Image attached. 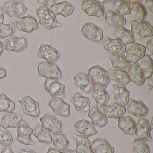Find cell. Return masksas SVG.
I'll return each mask as SVG.
<instances>
[{"label": "cell", "instance_id": "1", "mask_svg": "<svg viewBox=\"0 0 153 153\" xmlns=\"http://www.w3.org/2000/svg\"><path fill=\"white\" fill-rule=\"evenodd\" d=\"M36 13L40 25L48 30L60 27L61 26L57 21L56 16L48 8L44 6L40 7L36 10Z\"/></svg>", "mask_w": 153, "mask_h": 153}, {"label": "cell", "instance_id": "2", "mask_svg": "<svg viewBox=\"0 0 153 153\" xmlns=\"http://www.w3.org/2000/svg\"><path fill=\"white\" fill-rule=\"evenodd\" d=\"M37 71L40 77L47 79H59L62 76L59 67L54 63L43 62L38 64Z\"/></svg>", "mask_w": 153, "mask_h": 153}, {"label": "cell", "instance_id": "3", "mask_svg": "<svg viewBox=\"0 0 153 153\" xmlns=\"http://www.w3.org/2000/svg\"><path fill=\"white\" fill-rule=\"evenodd\" d=\"M18 102L21 105L23 112L25 115L36 118L41 114L39 102L31 97H25Z\"/></svg>", "mask_w": 153, "mask_h": 153}, {"label": "cell", "instance_id": "4", "mask_svg": "<svg viewBox=\"0 0 153 153\" xmlns=\"http://www.w3.org/2000/svg\"><path fill=\"white\" fill-rule=\"evenodd\" d=\"M44 88L45 91L52 98L63 99L66 97L65 86L57 79H46Z\"/></svg>", "mask_w": 153, "mask_h": 153}, {"label": "cell", "instance_id": "5", "mask_svg": "<svg viewBox=\"0 0 153 153\" xmlns=\"http://www.w3.org/2000/svg\"><path fill=\"white\" fill-rule=\"evenodd\" d=\"M88 75L95 85L105 87L111 80L109 78L108 72L100 66H94L88 70Z\"/></svg>", "mask_w": 153, "mask_h": 153}, {"label": "cell", "instance_id": "6", "mask_svg": "<svg viewBox=\"0 0 153 153\" xmlns=\"http://www.w3.org/2000/svg\"><path fill=\"white\" fill-rule=\"evenodd\" d=\"M80 33L84 37L94 42H101L103 37V30L93 23L85 24L81 27Z\"/></svg>", "mask_w": 153, "mask_h": 153}, {"label": "cell", "instance_id": "7", "mask_svg": "<svg viewBox=\"0 0 153 153\" xmlns=\"http://www.w3.org/2000/svg\"><path fill=\"white\" fill-rule=\"evenodd\" d=\"M81 9L89 16L96 17L103 19L105 9L95 0H84L82 2Z\"/></svg>", "mask_w": 153, "mask_h": 153}, {"label": "cell", "instance_id": "8", "mask_svg": "<svg viewBox=\"0 0 153 153\" xmlns=\"http://www.w3.org/2000/svg\"><path fill=\"white\" fill-rule=\"evenodd\" d=\"M16 25L19 31L31 33L39 28L36 19L31 16L21 17L15 19Z\"/></svg>", "mask_w": 153, "mask_h": 153}, {"label": "cell", "instance_id": "9", "mask_svg": "<svg viewBox=\"0 0 153 153\" xmlns=\"http://www.w3.org/2000/svg\"><path fill=\"white\" fill-rule=\"evenodd\" d=\"M3 11L5 14L10 17L18 18L21 17L25 14L27 8L23 2L10 1L3 5Z\"/></svg>", "mask_w": 153, "mask_h": 153}, {"label": "cell", "instance_id": "10", "mask_svg": "<svg viewBox=\"0 0 153 153\" xmlns=\"http://www.w3.org/2000/svg\"><path fill=\"white\" fill-rule=\"evenodd\" d=\"M130 25L131 31L133 34L138 36L142 39L153 36V26L148 22L146 21L139 22L133 20L131 22Z\"/></svg>", "mask_w": 153, "mask_h": 153}, {"label": "cell", "instance_id": "11", "mask_svg": "<svg viewBox=\"0 0 153 153\" xmlns=\"http://www.w3.org/2000/svg\"><path fill=\"white\" fill-rule=\"evenodd\" d=\"M33 132V129L30 127L27 122L22 120L18 127V141L26 146L35 145L31 138Z\"/></svg>", "mask_w": 153, "mask_h": 153}, {"label": "cell", "instance_id": "12", "mask_svg": "<svg viewBox=\"0 0 153 153\" xmlns=\"http://www.w3.org/2000/svg\"><path fill=\"white\" fill-rule=\"evenodd\" d=\"M42 126L53 134L61 133L63 129V123L55 116L45 114L40 119Z\"/></svg>", "mask_w": 153, "mask_h": 153}, {"label": "cell", "instance_id": "13", "mask_svg": "<svg viewBox=\"0 0 153 153\" xmlns=\"http://www.w3.org/2000/svg\"><path fill=\"white\" fill-rule=\"evenodd\" d=\"M27 46L26 39L24 37L13 36L6 39L3 43L4 50L11 52L19 53Z\"/></svg>", "mask_w": 153, "mask_h": 153}, {"label": "cell", "instance_id": "14", "mask_svg": "<svg viewBox=\"0 0 153 153\" xmlns=\"http://www.w3.org/2000/svg\"><path fill=\"white\" fill-rule=\"evenodd\" d=\"M105 51L109 54L123 55L126 51V45L123 44L118 39H112L105 36L103 42Z\"/></svg>", "mask_w": 153, "mask_h": 153}, {"label": "cell", "instance_id": "15", "mask_svg": "<svg viewBox=\"0 0 153 153\" xmlns=\"http://www.w3.org/2000/svg\"><path fill=\"white\" fill-rule=\"evenodd\" d=\"M55 114L61 117H68L70 114V105L62 99L52 98L48 103Z\"/></svg>", "mask_w": 153, "mask_h": 153}, {"label": "cell", "instance_id": "16", "mask_svg": "<svg viewBox=\"0 0 153 153\" xmlns=\"http://www.w3.org/2000/svg\"><path fill=\"white\" fill-rule=\"evenodd\" d=\"M38 56L46 62L53 63L59 59L60 54L58 51L53 46L49 45L42 44L38 50Z\"/></svg>", "mask_w": 153, "mask_h": 153}, {"label": "cell", "instance_id": "17", "mask_svg": "<svg viewBox=\"0 0 153 153\" xmlns=\"http://www.w3.org/2000/svg\"><path fill=\"white\" fill-rule=\"evenodd\" d=\"M127 106V111L136 117H145L148 113V108L142 101H137L131 98H129Z\"/></svg>", "mask_w": 153, "mask_h": 153}, {"label": "cell", "instance_id": "18", "mask_svg": "<svg viewBox=\"0 0 153 153\" xmlns=\"http://www.w3.org/2000/svg\"><path fill=\"white\" fill-rule=\"evenodd\" d=\"M151 130L148 120L144 118L139 119L136 125V135L138 138L145 142L152 141Z\"/></svg>", "mask_w": 153, "mask_h": 153}, {"label": "cell", "instance_id": "19", "mask_svg": "<svg viewBox=\"0 0 153 153\" xmlns=\"http://www.w3.org/2000/svg\"><path fill=\"white\" fill-rule=\"evenodd\" d=\"M73 80L78 87L86 94L92 92L95 85L86 73L77 74L73 78Z\"/></svg>", "mask_w": 153, "mask_h": 153}, {"label": "cell", "instance_id": "20", "mask_svg": "<svg viewBox=\"0 0 153 153\" xmlns=\"http://www.w3.org/2000/svg\"><path fill=\"white\" fill-rule=\"evenodd\" d=\"M112 86L113 88V98L115 102L121 106H127L128 103L129 91L124 85L113 84Z\"/></svg>", "mask_w": 153, "mask_h": 153}, {"label": "cell", "instance_id": "21", "mask_svg": "<svg viewBox=\"0 0 153 153\" xmlns=\"http://www.w3.org/2000/svg\"><path fill=\"white\" fill-rule=\"evenodd\" d=\"M145 47L139 43L133 45L127 50L125 59L129 63H135L141 59L145 56Z\"/></svg>", "mask_w": 153, "mask_h": 153}, {"label": "cell", "instance_id": "22", "mask_svg": "<svg viewBox=\"0 0 153 153\" xmlns=\"http://www.w3.org/2000/svg\"><path fill=\"white\" fill-rule=\"evenodd\" d=\"M74 128L77 132L87 138L98 133L94 124L85 119L77 121L74 125Z\"/></svg>", "mask_w": 153, "mask_h": 153}, {"label": "cell", "instance_id": "23", "mask_svg": "<svg viewBox=\"0 0 153 153\" xmlns=\"http://www.w3.org/2000/svg\"><path fill=\"white\" fill-rule=\"evenodd\" d=\"M70 101L77 111L86 112L90 110L89 97L84 96L81 93H75L70 98Z\"/></svg>", "mask_w": 153, "mask_h": 153}, {"label": "cell", "instance_id": "24", "mask_svg": "<svg viewBox=\"0 0 153 153\" xmlns=\"http://www.w3.org/2000/svg\"><path fill=\"white\" fill-rule=\"evenodd\" d=\"M103 113L106 118L118 119L123 116L126 112V108L116 102L111 105H104L101 107Z\"/></svg>", "mask_w": 153, "mask_h": 153}, {"label": "cell", "instance_id": "25", "mask_svg": "<svg viewBox=\"0 0 153 153\" xmlns=\"http://www.w3.org/2000/svg\"><path fill=\"white\" fill-rule=\"evenodd\" d=\"M131 81L137 86L144 85L145 77L143 71L137 62L132 63L128 72Z\"/></svg>", "mask_w": 153, "mask_h": 153}, {"label": "cell", "instance_id": "26", "mask_svg": "<svg viewBox=\"0 0 153 153\" xmlns=\"http://www.w3.org/2000/svg\"><path fill=\"white\" fill-rule=\"evenodd\" d=\"M118 127L124 134L128 135L136 134L137 123L132 117L122 116L118 119Z\"/></svg>", "mask_w": 153, "mask_h": 153}, {"label": "cell", "instance_id": "27", "mask_svg": "<svg viewBox=\"0 0 153 153\" xmlns=\"http://www.w3.org/2000/svg\"><path fill=\"white\" fill-rule=\"evenodd\" d=\"M88 116L92 121V123L97 127L102 128L107 125V118L103 113L100 111L97 105L90 109Z\"/></svg>", "mask_w": 153, "mask_h": 153}, {"label": "cell", "instance_id": "28", "mask_svg": "<svg viewBox=\"0 0 153 153\" xmlns=\"http://www.w3.org/2000/svg\"><path fill=\"white\" fill-rule=\"evenodd\" d=\"M105 20L108 25L115 28L123 27L126 24V19L123 16L111 10L105 12Z\"/></svg>", "mask_w": 153, "mask_h": 153}, {"label": "cell", "instance_id": "29", "mask_svg": "<svg viewBox=\"0 0 153 153\" xmlns=\"http://www.w3.org/2000/svg\"><path fill=\"white\" fill-rule=\"evenodd\" d=\"M109 78L117 85H128L131 82L128 72L116 69H110L107 71Z\"/></svg>", "mask_w": 153, "mask_h": 153}, {"label": "cell", "instance_id": "30", "mask_svg": "<svg viewBox=\"0 0 153 153\" xmlns=\"http://www.w3.org/2000/svg\"><path fill=\"white\" fill-rule=\"evenodd\" d=\"M93 153H114V149L105 139L96 138L91 142Z\"/></svg>", "mask_w": 153, "mask_h": 153}, {"label": "cell", "instance_id": "31", "mask_svg": "<svg viewBox=\"0 0 153 153\" xmlns=\"http://www.w3.org/2000/svg\"><path fill=\"white\" fill-rule=\"evenodd\" d=\"M23 118L21 114L13 112L3 115L0 123L6 129L16 128L18 127L20 122L23 120Z\"/></svg>", "mask_w": 153, "mask_h": 153}, {"label": "cell", "instance_id": "32", "mask_svg": "<svg viewBox=\"0 0 153 153\" xmlns=\"http://www.w3.org/2000/svg\"><path fill=\"white\" fill-rule=\"evenodd\" d=\"M92 97L95 101L97 105L100 108L106 105L110 98V96L105 88L97 85H95L93 90Z\"/></svg>", "mask_w": 153, "mask_h": 153}, {"label": "cell", "instance_id": "33", "mask_svg": "<svg viewBox=\"0 0 153 153\" xmlns=\"http://www.w3.org/2000/svg\"><path fill=\"white\" fill-rule=\"evenodd\" d=\"M140 1H135L130 4V15L136 21H144L146 18L147 12L144 6L140 3Z\"/></svg>", "mask_w": 153, "mask_h": 153}, {"label": "cell", "instance_id": "34", "mask_svg": "<svg viewBox=\"0 0 153 153\" xmlns=\"http://www.w3.org/2000/svg\"><path fill=\"white\" fill-rule=\"evenodd\" d=\"M114 35L124 45L135 42L133 33L131 30H127L123 27L115 28L114 32Z\"/></svg>", "mask_w": 153, "mask_h": 153}, {"label": "cell", "instance_id": "35", "mask_svg": "<svg viewBox=\"0 0 153 153\" xmlns=\"http://www.w3.org/2000/svg\"><path fill=\"white\" fill-rule=\"evenodd\" d=\"M33 135L38 140V142L46 144H51L52 141V137L51 132L45 129L41 123H38L34 127Z\"/></svg>", "mask_w": 153, "mask_h": 153}, {"label": "cell", "instance_id": "36", "mask_svg": "<svg viewBox=\"0 0 153 153\" xmlns=\"http://www.w3.org/2000/svg\"><path fill=\"white\" fill-rule=\"evenodd\" d=\"M51 11L53 12L55 16H62L66 18L72 15L74 11V7L67 1H64L56 3L51 8Z\"/></svg>", "mask_w": 153, "mask_h": 153}, {"label": "cell", "instance_id": "37", "mask_svg": "<svg viewBox=\"0 0 153 153\" xmlns=\"http://www.w3.org/2000/svg\"><path fill=\"white\" fill-rule=\"evenodd\" d=\"M52 142L54 148L62 153L68 149L69 145L68 140L65 134L62 132L53 134Z\"/></svg>", "mask_w": 153, "mask_h": 153}, {"label": "cell", "instance_id": "38", "mask_svg": "<svg viewBox=\"0 0 153 153\" xmlns=\"http://www.w3.org/2000/svg\"><path fill=\"white\" fill-rule=\"evenodd\" d=\"M110 60L114 69L121 70L126 72L128 71L131 65V63L127 61L125 56L123 55L114 54L111 55Z\"/></svg>", "mask_w": 153, "mask_h": 153}, {"label": "cell", "instance_id": "39", "mask_svg": "<svg viewBox=\"0 0 153 153\" xmlns=\"http://www.w3.org/2000/svg\"><path fill=\"white\" fill-rule=\"evenodd\" d=\"M76 143V151L77 153H93L91 148V142L88 138L80 135H74Z\"/></svg>", "mask_w": 153, "mask_h": 153}, {"label": "cell", "instance_id": "40", "mask_svg": "<svg viewBox=\"0 0 153 153\" xmlns=\"http://www.w3.org/2000/svg\"><path fill=\"white\" fill-rule=\"evenodd\" d=\"M131 2V1L123 0H113L111 1L113 9L123 16L130 15L129 6Z\"/></svg>", "mask_w": 153, "mask_h": 153}, {"label": "cell", "instance_id": "41", "mask_svg": "<svg viewBox=\"0 0 153 153\" xmlns=\"http://www.w3.org/2000/svg\"><path fill=\"white\" fill-rule=\"evenodd\" d=\"M15 109V104L9 97L4 94H0V112H13Z\"/></svg>", "mask_w": 153, "mask_h": 153}, {"label": "cell", "instance_id": "42", "mask_svg": "<svg viewBox=\"0 0 153 153\" xmlns=\"http://www.w3.org/2000/svg\"><path fill=\"white\" fill-rule=\"evenodd\" d=\"M16 32V25L14 20H12L7 24L2 23L0 25V39L11 37Z\"/></svg>", "mask_w": 153, "mask_h": 153}, {"label": "cell", "instance_id": "43", "mask_svg": "<svg viewBox=\"0 0 153 153\" xmlns=\"http://www.w3.org/2000/svg\"><path fill=\"white\" fill-rule=\"evenodd\" d=\"M140 67L144 73L145 78L153 74V60L149 56L145 55L140 59Z\"/></svg>", "mask_w": 153, "mask_h": 153}, {"label": "cell", "instance_id": "44", "mask_svg": "<svg viewBox=\"0 0 153 153\" xmlns=\"http://www.w3.org/2000/svg\"><path fill=\"white\" fill-rule=\"evenodd\" d=\"M131 149L134 153H150V148L148 145L145 141L138 138L133 140Z\"/></svg>", "mask_w": 153, "mask_h": 153}, {"label": "cell", "instance_id": "45", "mask_svg": "<svg viewBox=\"0 0 153 153\" xmlns=\"http://www.w3.org/2000/svg\"><path fill=\"white\" fill-rule=\"evenodd\" d=\"M13 139L10 131L0 123V144L4 146H10L13 143Z\"/></svg>", "mask_w": 153, "mask_h": 153}, {"label": "cell", "instance_id": "46", "mask_svg": "<svg viewBox=\"0 0 153 153\" xmlns=\"http://www.w3.org/2000/svg\"><path fill=\"white\" fill-rule=\"evenodd\" d=\"M153 39H151L147 42L146 46L145 47V54L147 56H150L153 55Z\"/></svg>", "mask_w": 153, "mask_h": 153}, {"label": "cell", "instance_id": "47", "mask_svg": "<svg viewBox=\"0 0 153 153\" xmlns=\"http://www.w3.org/2000/svg\"><path fill=\"white\" fill-rule=\"evenodd\" d=\"M153 76H150L149 77L145 78V87L147 92L149 93L153 88Z\"/></svg>", "mask_w": 153, "mask_h": 153}, {"label": "cell", "instance_id": "48", "mask_svg": "<svg viewBox=\"0 0 153 153\" xmlns=\"http://www.w3.org/2000/svg\"><path fill=\"white\" fill-rule=\"evenodd\" d=\"M37 2L40 5H43L44 7L51 8L54 4H56V0H38Z\"/></svg>", "mask_w": 153, "mask_h": 153}, {"label": "cell", "instance_id": "49", "mask_svg": "<svg viewBox=\"0 0 153 153\" xmlns=\"http://www.w3.org/2000/svg\"><path fill=\"white\" fill-rule=\"evenodd\" d=\"M7 72L3 67L0 66V79H3L7 77Z\"/></svg>", "mask_w": 153, "mask_h": 153}, {"label": "cell", "instance_id": "50", "mask_svg": "<svg viewBox=\"0 0 153 153\" xmlns=\"http://www.w3.org/2000/svg\"><path fill=\"white\" fill-rule=\"evenodd\" d=\"M146 5L147 7L149 9V11L151 12V14H153V1L151 0H147L146 2Z\"/></svg>", "mask_w": 153, "mask_h": 153}, {"label": "cell", "instance_id": "51", "mask_svg": "<svg viewBox=\"0 0 153 153\" xmlns=\"http://www.w3.org/2000/svg\"><path fill=\"white\" fill-rule=\"evenodd\" d=\"M4 16H5V13L3 11V9L1 7H0V25L3 23L4 21Z\"/></svg>", "mask_w": 153, "mask_h": 153}, {"label": "cell", "instance_id": "52", "mask_svg": "<svg viewBox=\"0 0 153 153\" xmlns=\"http://www.w3.org/2000/svg\"><path fill=\"white\" fill-rule=\"evenodd\" d=\"M1 153H15L13 152L12 150H11V148H10V146H7L6 147L4 148L3 149V150L1 151Z\"/></svg>", "mask_w": 153, "mask_h": 153}, {"label": "cell", "instance_id": "53", "mask_svg": "<svg viewBox=\"0 0 153 153\" xmlns=\"http://www.w3.org/2000/svg\"><path fill=\"white\" fill-rule=\"evenodd\" d=\"M19 153H36L33 149H21Z\"/></svg>", "mask_w": 153, "mask_h": 153}, {"label": "cell", "instance_id": "54", "mask_svg": "<svg viewBox=\"0 0 153 153\" xmlns=\"http://www.w3.org/2000/svg\"><path fill=\"white\" fill-rule=\"evenodd\" d=\"M46 153H62L58 151V150H56L54 148L52 147H50Z\"/></svg>", "mask_w": 153, "mask_h": 153}, {"label": "cell", "instance_id": "55", "mask_svg": "<svg viewBox=\"0 0 153 153\" xmlns=\"http://www.w3.org/2000/svg\"><path fill=\"white\" fill-rule=\"evenodd\" d=\"M111 1H104V0H99V1H97V2L100 4V5H102V6H103L105 4H106V3H109V2H111Z\"/></svg>", "mask_w": 153, "mask_h": 153}, {"label": "cell", "instance_id": "56", "mask_svg": "<svg viewBox=\"0 0 153 153\" xmlns=\"http://www.w3.org/2000/svg\"><path fill=\"white\" fill-rule=\"evenodd\" d=\"M4 47H3V43L0 41V57L2 55V53L4 51Z\"/></svg>", "mask_w": 153, "mask_h": 153}, {"label": "cell", "instance_id": "57", "mask_svg": "<svg viewBox=\"0 0 153 153\" xmlns=\"http://www.w3.org/2000/svg\"><path fill=\"white\" fill-rule=\"evenodd\" d=\"M63 153H77L76 151V150H73L72 149H66Z\"/></svg>", "mask_w": 153, "mask_h": 153}, {"label": "cell", "instance_id": "58", "mask_svg": "<svg viewBox=\"0 0 153 153\" xmlns=\"http://www.w3.org/2000/svg\"><path fill=\"white\" fill-rule=\"evenodd\" d=\"M149 126H150V128L151 130L153 129V116H152L150 119V122L149 123Z\"/></svg>", "mask_w": 153, "mask_h": 153}]
</instances>
